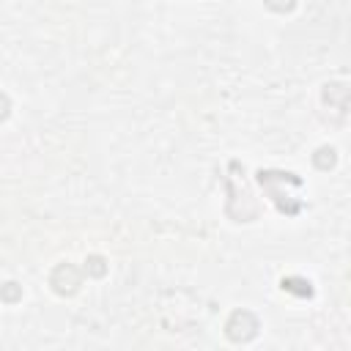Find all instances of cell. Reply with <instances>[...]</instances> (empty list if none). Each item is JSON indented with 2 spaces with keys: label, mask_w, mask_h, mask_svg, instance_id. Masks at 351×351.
<instances>
[{
  "label": "cell",
  "mask_w": 351,
  "mask_h": 351,
  "mask_svg": "<svg viewBox=\"0 0 351 351\" xmlns=\"http://www.w3.org/2000/svg\"><path fill=\"white\" fill-rule=\"evenodd\" d=\"M225 332H228V337H230L233 343H247V340H252V337L258 335V318H255L250 310H236V313L228 318Z\"/></svg>",
  "instance_id": "1"
},
{
  "label": "cell",
  "mask_w": 351,
  "mask_h": 351,
  "mask_svg": "<svg viewBox=\"0 0 351 351\" xmlns=\"http://www.w3.org/2000/svg\"><path fill=\"white\" fill-rule=\"evenodd\" d=\"M49 285L55 288V293L69 296V293H74V291L80 288V271H77L71 263H60V266L52 271Z\"/></svg>",
  "instance_id": "2"
},
{
  "label": "cell",
  "mask_w": 351,
  "mask_h": 351,
  "mask_svg": "<svg viewBox=\"0 0 351 351\" xmlns=\"http://www.w3.org/2000/svg\"><path fill=\"white\" fill-rule=\"evenodd\" d=\"M104 269H107V266H104V258H99V255H90V258L85 261V271H90L93 277H101Z\"/></svg>",
  "instance_id": "3"
},
{
  "label": "cell",
  "mask_w": 351,
  "mask_h": 351,
  "mask_svg": "<svg viewBox=\"0 0 351 351\" xmlns=\"http://www.w3.org/2000/svg\"><path fill=\"white\" fill-rule=\"evenodd\" d=\"M315 165H318L321 170H326L329 165H335V151H332V148H321L318 156H315Z\"/></svg>",
  "instance_id": "4"
},
{
  "label": "cell",
  "mask_w": 351,
  "mask_h": 351,
  "mask_svg": "<svg viewBox=\"0 0 351 351\" xmlns=\"http://www.w3.org/2000/svg\"><path fill=\"white\" fill-rule=\"evenodd\" d=\"M0 299H3V302H16V299H19V288H16V282H5V288L0 291Z\"/></svg>",
  "instance_id": "5"
},
{
  "label": "cell",
  "mask_w": 351,
  "mask_h": 351,
  "mask_svg": "<svg viewBox=\"0 0 351 351\" xmlns=\"http://www.w3.org/2000/svg\"><path fill=\"white\" fill-rule=\"evenodd\" d=\"M266 5L271 11H291L296 5V0H266Z\"/></svg>",
  "instance_id": "6"
},
{
  "label": "cell",
  "mask_w": 351,
  "mask_h": 351,
  "mask_svg": "<svg viewBox=\"0 0 351 351\" xmlns=\"http://www.w3.org/2000/svg\"><path fill=\"white\" fill-rule=\"evenodd\" d=\"M8 110H11V101H8V96L0 90V121L8 115Z\"/></svg>",
  "instance_id": "7"
}]
</instances>
